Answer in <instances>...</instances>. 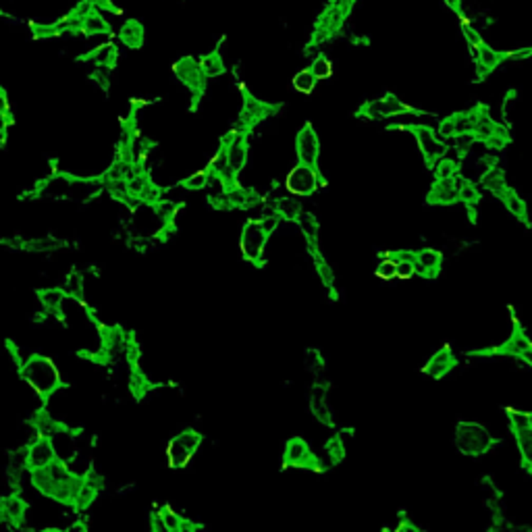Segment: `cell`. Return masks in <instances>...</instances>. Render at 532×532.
Listing matches in <instances>:
<instances>
[{
	"label": "cell",
	"mask_w": 532,
	"mask_h": 532,
	"mask_svg": "<svg viewBox=\"0 0 532 532\" xmlns=\"http://www.w3.org/2000/svg\"><path fill=\"white\" fill-rule=\"evenodd\" d=\"M432 169H435V177L437 179H452V177H455L459 173V162L445 154V156H441V159L432 164Z\"/></svg>",
	"instance_id": "obj_32"
},
{
	"label": "cell",
	"mask_w": 532,
	"mask_h": 532,
	"mask_svg": "<svg viewBox=\"0 0 532 532\" xmlns=\"http://www.w3.org/2000/svg\"><path fill=\"white\" fill-rule=\"evenodd\" d=\"M310 71L314 73L316 80H329V78L333 75V63H331L324 54H316V56L312 58Z\"/></svg>",
	"instance_id": "obj_39"
},
{
	"label": "cell",
	"mask_w": 532,
	"mask_h": 532,
	"mask_svg": "<svg viewBox=\"0 0 532 532\" xmlns=\"http://www.w3.org/2000/svg\"><path fill=\"white\" fill-rule=\"evenodd\" d=\"M154 211H156V214L160 216V220H162L166 227H171V225L175 223L177 214H179V202L169 200V198H160L159 202L154 204Z\"/></svg>",
	"instance_id": "obj_31"
},
{
	"label": "cell",
	"mask_w": 532,
	"mask_h": 532,
	"mask_svg": "<svg viewBox=\"0 0 532 532\" xmlns=\"http://www.w3.org/2000/svg\"><path fill=\"white\" fill-rule=\"evenodd\" d=\"M92 2H94L96 9H105V11H112V9H115L110 0H92Z\"/></svg>",
	"instance_id": "obj_53"
},
{
	"label": "cell",
	"mask_w": 532,
	"mask_h": 532,
	"mask_svg": "<svg viewBox=\"0 0 532 532\" xmlns=\"http://www.w3.org/2000/svg\"><path fill=\"white\" fill-rule=\"evenodd\" d=\"M260 225H262V229H265L268 235H272L277 229H279V225H281V216L279 213H272V214H262L260 218Z\"/></svg>",
	"instance_id": "obj_46"
},
{
	"label": "cell",
	"mask_w": 532,
	"mask_h": 532,
	"mask_svg": "<svg viewBox=\"0 0 532 532\" xmlns=\"http://www.w3.org/2000/svg\"><path fill=\"white\" fill-rule=\"evenodd\" d=\"M516 443H518L520 457H522L526 470L532 474V426L522 432H516Z\"/></svg>",
	"instance_id": "obj_30"
},
{
	"label": "cell",
	"mask_w": 532,
	"mask_h": 532,
	"mask_svg": "<svg viewBox=\"0 0 532 532\" xmlns=\"http://www.w3.org/2000/svg\"><path fill=\"white\" fill-rule=\"evenodd\" d=\"M399 531H401V532H420V528H418L416 524H412V522H403V524L399 526Z\"/></svg>",
	"instance_id": "obj_54"
},
{
	"label": "cell",
	"mask_w": 532,
	"mask_h": 532,
	"mask_svg": "<svg viewBox=\"0 0 532 532\" xmlns=\"http://www.w3.org/2000/svg\"><path fill=\"white\" fill-rule=\"evenodd\" d=\"M26 459L29 470L48 468L53 462H56L53 441L48 437H33L26 445Z\"/></svg>",
	"instance_id": "obj_11"
},
{
	"label": "cell",
	"mask_w": 532,
	"mask_h": 532,
	"mask_svg": "<svg viewBox=\"0 0 532 532\" xmlns=\"http://www.w3.org/2000/svg\"><path fill=\"white\" fill-rule=\"evenodd\" d=\"M493 437L482 425L464 422L455 430V445L464 455H482L493 447Z\"/></svg>",
	"instance_id": "obj_4"
},
{
	"label": "cell",
	"mask_w": 532,
	"mask_h": 532,
	"mask_svg": "<svg viewBox=\"0 0 532 532\" xmlns=\"http://www.w3.org/2000/svg\"><path fill=\"white\" fill-rule=\"evenodd\" d=\"M19 378L42 399H48L54 391L63 387V376H60L58 364L50 356H42V353H31L21 360Z\"/></svg>",
	"instance_id": "obj_1"
},
{
	"label": "cell",
	"mask_w": 532,
	"mask_h": 532,
	"mask_svg": "<svg viewBox=\"0 0 532 532\" xmlns=\"http://www.w3.org/2000/svg\"><path fill=\"white\" fill-rule=\"evenodd\" d=\"M0 94H2V87H0Z\"/></svg>",
	"instance_id": "obj_60"
},
{
	"label": "cell",
	"mask_w": 532,
	"mask_h": 532,
	"mask_svg": "<svg viewBox=\"0 0 532 532\" xmlns=\"http://www.w3.org/2000/svg\"><path fill=\"white\" fill-rule=\"evenodd\" d=\"M477 142H479V137L474 133H457L452 139L453 150L457 152V156H466Z\"/></svg>",
	"instance_id": "obj_40"
},
{
	"label": "cell",
	"mask_w": 532,
	"mask_h": 532,
	"mask_svg": "<svg viewBox=\"0 0 532 532\" xmlns=\"http://www.w3.org/2000/svg\"><path fill=\"white\" fill-rule=\"evenodd\" d=\"M501 202H504V206L507 208V213L511 214V216H516L518 220H526V216H528V208H526V202L509 187L506 193L499 198Z\"/></svg>",
	"instance_id": "obj_28"
},
{
	"label": "cell",
	"mask_w": 532,
	"mask_h": 532,
	"mask_svg": "<svg viewBox=\"0 0 532 532\" xmlns=\"http://www.w3.org/2000/svg\"><path fill=\"white\" fill-rule=\"evenodd\" d=\"M67 297V292L60 289V287H46L42 292L38 293V302H40V308L50 316V319H58V312H60V306Z\"/></svg>",
	"instance_id": "obj_18"
},
{
	"label": "cell",
	"mask_w": 532,
	"mask_h": 532,
	"mask_svg": "<svg viewBox=\"0 0 532 532\" xmlns=\"http://www.w3.org/2000/svg\"><path fill=\"white\" fill-rule=\"evenodd\" d=\"M322 177L319 169L297 162L285 177V189L295 198H308L319 191Z\"/></svg>",
	"instance_id": "obj_5"
},
{
	"label": "cell",
	"mask_w": 532,
	"mask_h": 532,
	"mask_svg": "<svg viewBox=\"0 0 532 532\" xmlns=\"http://www.w3.org/2000/svg\"><path fill=\"white\" fill-rule=\"evenodd\" d=\"M0 112H9V100H6L4 92L0 94ZM9 115H11V112H9Z\"/></svg>",
	"instance_id": "obj_57"
},
{
	"label": "cell",
	"mask_w": 532,
	"mask_h": 532,
	"mask_svg": "<svg viewBox=\"0 0 532 532\" xmlns=\"http://www.w3.org/2000/svg\"><path fill=\"white\" fill-rule=\"evenodd\" d=\"M453 366H455V356H453L452 347H441L428 358V362L425 364V374L432 378H441L453 371Z\"/></svg>",
	"instance_id": "obj_15"
},
{
	"label": "cell",
	"mask_w": 532,
	"mask_h": 532,
	"mask_svg": "<svg viewBox=\"0 0 532 532\" xmlns=\"http://www.w3.org/2000/svg\"><path fill=\"white\" fill-rule=\"evenodd\" d=\"M275 206H277V213L281 218L285 220H297L299 214L304 213L302 208V202L295 200V196H283V198H277L275 200Z\"/></svg>",
	"instance_id": "obj_27"
},
{
	"label": "cell",
	"mask_w": 532,
	"mask_h": 532,
	"mask_svg": "<svg viewBox=\"0 0 532 532\" xmlns=\"http://www.w3.org/2000/svg\"><path fill=\"white\" fill-rule=\"evenodd\" d=\"M532 347V341L526 337V333L522 329H514V333L507 337V341L504 346L499 347L501 353H507V356H516L520 358L524 351H528Z\"/></svg>",
	"instance_id": "obj_25"
},
{
	"label": "cell",
	"mask_w": 532,
	"mask_h": 532,
	"mask_svg": "<svg viewBox=\"0 0 532 532\" xmlns=\"http://www.w3.org/2000/svg\"><path fill=\"white\" fill-rule=\"evenodd\" d=\"M31 31L36 38H53V36H60L58 26L56 23H33Z\"/></svg>",
	"instance_id": "obj_45"
},
{
	"label": "cell",
	"mask_w": 532,
	"mask_h": 532,
	"mask_svg": "<svg viewBox=\"0 0 532 532\" xmlns=\"http://www.w3.org/2000/svg\"><path fill=\"white\" fill-rule=\"evenodd\" d=\"M0 524H4V518H2V507H0Z\"/></svg>",
	"instance_id": "obj_59"
},
{
	"label": "cell",
	"mask_w": 532,
	"mask_h": 532,
	"mask_svg": "<svg viewBox=\"0 0 532 532\" xmlns=\"http://www.w3.org/2000/svg\"><path fill=\"white\" fill-rule=\"evenodd\" d=\"M160 518H162V522H164V526H166V532H179L181 531V526H183V518L175 511V509H171V507H162L159 511Z\"/></svg>",
	"instance_id": "obj_41"
},
{
	"label": "cell",
	"mask_w": 532,
	"mask_h": 532,
	"mask_svg": "<svg viewBox=\"0 0 532 532\" xmlns=\"http://www.w3.org/2000/svg\"><path fill=\"white\" fill-rule=\"evenodd\" d=\"M441 262H443V256L439 250H432V248H425L420 252H416V272L418 275H425V277H435L441 268Z\"/></svg>",
	"instance_id": "obj_19"
},
{
	"label": "cell",
	"mask_w": 532,
	"mask_h": 532,
	"mask_svg": "<svg viewBox=\"0 0 532 532\" xmlns=\"http://www.w3.org/2000/svg\"><path fill=\"white\" fill-rule=\"evenodd\" d=\"M150 532H166V526H164L160 514H154V516L150 518Z\"/></svg>",
	"instance_id": "obj_51"
},
{
	"label": "cell",
	"mask_w": 532,
	"mask_h": 532,
	"mask_svg": "<svg viewBox=\"0 0 532 532\" xmlns=\"http://www.w3.org/2000/svg\"><path fill=\"white\" fill-rule=\"evenodd\" d=\"M437 135L445 142V139H453L457 132H455V123H453V117H447V119H443L441 123H439V127H437Z\"/></svg>",
	"instance_id": "obj_47"
},
{
	"label": "cell",
	"mask_w": 532,
	"mask_h": 532,
	"mask_svg": "<svg viewBox=\"0 0 532 532\" xmlns=\"http://www.w3.org/2000/svg\"><path fill=\"white\" fill-rule=\"evenodd\" d=\"M202 445V435L193 428H186L179 430L177 435L171 437L169 445H166V464L173 470H181L187 464L193 459V455L198 453Z\"/></svg>",
	"instance_id": "obj_2"
},
{
	"label": "cell",
	"mask_w": 532,
	"mask_h": 532,
	"mask_svg": "<svg viewBox=\"0 0 532 532\" xmlns=\"http://www.w3.org/2000/svg\"><path fill=\"white\" fill-rule=\"evenodd\" d=\"M0 507H2V518H4V524H11L13 528L15 526H21L27 520V509H29V504L23 495L19 493H11L9 497H4L0 501Z\"/></svg>",
	"instance_id": "obj_13"
},
{
	"label": "cell",
	"mask_w": 532,
	"mask_h": 532,
	"mask_svg": "<svg viewBox=\"0 0 532 532\" xmlns=\"http://www.w3.org/2000/svg\"><path fill=\"white\" fill-rule=\"evenodd\" d=\"M324 453H326V457H329L331 464H339V462L346 457V443L339 439V435H337V437H331V439L326 441Z\"/></svg>",
	"instance_id": "obj_38"
},
{
	"label": "cell",
	"mask_w": 532,
	"mask_h": 532,
	"mask_svg": "<svg viewBox=\"0 0 532 532\" xmlns=\"http://www.w3.org/2000/svg\"><path fill=\"white\" fill-rule=\"evenodd\" d=\"M480 183H482V187H484L486 191H491V193L497 196V198H501L507 189H509L506 181V173H504L499 166L486 169V171L480 175Z\"/></svg>",
	"instance_id": "obj_20"
},
{
	"label": "cell",
	"mask_w": 532,
	"mask_h": 532,
	"mask_svg": "<svg viewBox=\"0 0 532 532\" xmlns=\"http://www.w3.org/2000/svg\"><path fill=\"white\" fill-rule=\"evenodd\" d=\"M453 123H455V132L457 133H472L474 132V123H477V108L466 110V112H455L452 115Z\"/></svg>",
	"instance_id": "obj_37"
},
{
	"label": "cell",
	"mask_w": 532,
	"mask_h": 532,
	"mask_svg": "<svg viewBox=\"0 0 532 532\" xmlns=\"http://www.w3.org/2000/svg\"><path fill=\"white\" fill-rule=\"evenodd\" d=\"M376 275H378L381 279H385V281H391V279L398 277V265H395L391 258H385L381 265L376 266Z\"/></svg>",
	"instance_id": "obj_44"
},
{
	"label": "cell",
	"mask_w": 532,
	"mask_h": 532,
	"mask_svg": "<svg viewBox=\"0 0 532 532\" xmlns=\"http://www.w3.org/2000/svg\"><path fill=\"white\" fill-rule=\"evenodd\" d=\"M295 154H297V160L302 164H308V166H314L319 169V160H320V137L316 129L306 123L297 135H295Z\"/></svg>",
	"instance_id": "obj_8"
},
{
	"label": "cell",
	"mask_w": 532,
	"mask_h": 532,
	"mask_svg": "<svg viewBox=\"0 0 532 532\" xmlns=\"http://www.w3.org/2000/svg\"><path fill=\"white\" fill-rule=\"evenodd\" d=\"M445 4L452 9V11H457V13H462V0H445Z\"/></svg>",
	"instance_id": "obj_56"
},
{
	"label": "cell",
	"mask_w": 532,
	"mask_h": 532,
	"mask_svg": "<svg viewBox=\"0 0 532 532\" xmlns=\"http://www.w3.org/2000/svg\"><path fill=\"white\" fill-rule=\"evenodd\" d=\"M208 179H211L208 169H202V171H196V173L187 175L186 179L181 181V187L187 189V191H202V189L208 187Z\"/></svg>",
	"instance_id": "obj_33"
},
{
	"label": "cell",
	"mask_w": 532,
	"mask_h": 532,
	"mask_svg": "<svg viewBox=\"0 0 532 532\" xmlns=\"http://www.w3.org/2000/svg\"><path fill=\"white\" fill-rule=\"evenodd\" d=\"M347 13L341 9V6H337V4H331L322 15L319 17V23L316 27L319 29H324V31H329L331 36L333 33H337L341 26H344V21H346Z\"/></svg>",
	"instance_id": "obj_24"
},
{
	"label": "cell",
	"mask_w": 532,
	"mask_h": 532,
	"mask_svg": "<svg viewBox=\"0 0 532 532\" xmlns=\"http://www.w3.org/2000/svg\"><path fill=\"white\" fill-rule=\"evenodd\" d=\"M9 123H11V115H9V112H0V135L6 133Z\"/></svg>",
	"instance_id": "obj_52"
},
{
	"label": "cell",
	"mask_w": 532,
	"mask_h": 532,
	"mask_svg": "<svg viewBox=\"0 0 532 532\" xmlns=\"http://www.w3.org/2000/svg\"><path fill=\"white\" fill-rule=\"evenodd\" d=\"M418 112H420L418 108L405 105L403 100H399L395 94H385L383 98L371 100V102H366L364 107L360 108V117H366V119H373V121L403 117V115H418Z\"/></svg>",
	"instance_id": "obj_6"
},
{
	"label": "cell",
	"mask_w": 532,
	"mask_h": 532,
	"mask_svg": "<svg viewBox=\"0 0 532 532\" xmlns=\"http://www.w3.org/2000/svg\"><path fill=\"white\" fill-rule=\"evenodd\" d=\"M428 202L437 204V206H449L457 202V186H455V177L452 179H437L430 191H428Z\"/></svg>",
	"instance_id": "obj_16"
},
{
	"label": "cell",
	"mask_w": 532,
	"mask_h": 532,
	"mask_svg": "<svg viewBox=\"0 0 532 532\" xmlns=\"http://www.w3.org/2000/svg\"><path fill=\"white\" fill-rule=\"evenodd\" d=\"M38 532H67L65 528H58V526H44V528H40Z\"/></svg>",
	"instance_id": "obj_58"
},
{
	"label": "cell",
	"mask_w": 532,
	"mask_h": 532,
	"mask_svg": "<svg viewBox=\"0 0 532 532\" xmlns=\"http://www.w3.org/2000/svg\"><path fill=\"white\" fill-rule=\"evenodd\" d=\"M144 27L139 21H135V19H129V21H125L121 29H119V40L129 48V50H137V48H142V44H144Z\"/></svg>",
	"instance_id": "obj_22"
},
{
	"label": "cell",
	"mask_w": 532,
	"mask_h": 532,
	"mask_svg": "<svg viewBox=\"0 0 532 532\" xmlns=\"http://www.w3.org/2000/svg\"><path fill=\"white\" fill-rule=\"evenodd\" d=\"M81 33L87 36V38L110 36V26H108L107 17L98 9H94L87 17H83V21H81Z\"/></svg>",
	"instance_id": "obj_21"
},
{
	"label": "cell",
	"mask_w": 532,
	"mask_h": 532,
	"mask_svg": "<svg viewBox=\"0 0 532 532\" xmlns=\"http://www.w3.org/2000/svg\"><path fill=\"white\" fill-rule=\"evenodd\" d=\"M225 152H227V160H229V166L235 175H240L241 171L248 166V159H250V146H248V137L245 133L235 132L233 139L229 144L223 146Z\"/></svg>",
	"instance_id": "obj_12"
},
{
	"label": "cell",
	"mask_w": 532,
	"mask_h": 532,
	"mask_svg": "<svg viewBox=\"0 0 532 532\" xmlns=\"http://www.w3.org/2000/svg\"><path fill=\"white\" fill-rule=\"evenodd\" d=\"M457 200L464 202L468 208H470V206H477L480 200V189L474 186L470 179H464V183L457 189Z\"/></svg>",
	"instance_id": "obj_36"
},
{
	"label": "cell",
	"mask_w": 532,
	"mask_h": 532,
	"mask_svg": "<svg viewBox=\"0 0 532 532\" xmlns=\"http://www.w3.org/2000/svg\"><path fill=\"white\" fill-rule=\"evenodd\" d=\"M173 73H175V78L181 81L193 96H198V94L204 92V87H206V75H204V71H202V67H200V63L196 58L186 56V58L177 60L175 67H173Z\"/></svg>",
	"instance_id": "obj_9"
},
{
	"label": "cell",
	"mask_w": 532,
	"mask_h": 532,
	"mask_svg": "<svg viewBox=\"0 0 532 532\" xmlns=\"http://www.w3.org/2000/svg\"><path fill=\"white\" fill-rule=\"evenodd\" d=\"M96 6H94V2L92 0H80L75 6H73V11H71V15H75L78 19H81L83 21V17H87L92 11H94Z\"/></svg>",
	"instance_id": "obj_48"
},
{
	"label": "cell",
	"mask_w": 532,
	"mask_h": 532,
	"mask_svg": "<svg viewBox=\"0 0 532 532\" xmlns=\"http://www.w3.org/2000/svg\"><path fill=\"white\" fill-rule=\"evenodd\" d=\"M507 422H509L514 435H516V432H522V430L531 428L532 416L528 412H522V410H514V408H511V410H507Z\"/></svg>",
	"instance_id": "obj_35"
},
{
	"label": "cell",
	"mask_w": 532,
	"mask_h": 532,
	"mask_svg": "<svg viewBox=\"0 0 532 532\" xmlns=\"http://www.w3.org/2000/svg\"><path fill=\"white\" fill-rule=\"evenodd\" d=\"M83 58L90 60L96 69H100V67L102 69H110L117 63V46L110 44V42H105V44L96 46L90 54H85Z\"/></svg>",
	"instance_id": "obj_23"
},
{
	"label": "cell",
	"mask_w": 532,
	"mask_h": 532,
	"mask_svg": "<svg viewBox=\"0 0 532 532\" xmlns=\"http://www.w3.org/2000/svg\"><path fill=\"white\" fill-rule=\"evenodd\" d=\"M410 132L414 133L416 142H418V148H420V154L428 166H432L437 160L441 156L447 154V144L437 135V132H432L430 127L426 125H412Z\"/></svg>",
	"instance_id": "obj_7"
},
{
	"label": "cell",
	"mask_w": 532,
	"mask_h": 532,
	"mask_svg": "<svg viewBox=\"0 0 532 532\" xmlns=\"http://www.w3.org/2000/svg\"><path fill=\"white\" fill-rule=\"evenodd\" d=\"M67 532H87V528L81 522H73V524L67 526Z\"/></svg>",
	"instance_id": "obj_55"
},
{
	"label": "cell",
	"mask_w": 532,
	"mask_h": 532,
	"mask_svg": "<svg viewBox=\"0 0 532 532\" xmlns=\"http://www.w3.org/2000/svg\"><path fill=\"white\" fill-rule=\"evenodd\" d=\"M310 410L314 414V418L320 425L331 426L333 425V416H331V408H329V391L326 385L316 383L310 391Z\"/></svg>",
	"instance_id": "obj_14"
},
{
	"label": "cell",
	"mask_w": 532,
	"mask_h": 532,
	"mask_svg": "<svg viewBox=\"0 0 532 532\" xmlns=\"http://www.w3.org/2000/svg\"><path fill=\"white\" fill-rule=\"evenodd\" d=\"M297 227L306 243H319V220L310 213H302L297 218Z\"/></svg>",
	"instance_id": "obj_29"
},
{
	"label": "cell",
	"mask_w": 532,
	"mask_h": 532,
	"mask_svg": "<svg viewBox=\"0 0 532 532\" xmlns=\"http://www.w3.org/2000/svg\"><path fill=\"white\" fill-rule=\"evenodd\" d=\"M532 56V46L526 48H518V50H509L506 53V60H526Z\"/></svg>",
	"instance_id": "obj_50"
},
{
	"label": "cell",
	"mask_w": 532,
	"mask_h": 532,
	"mask_svg": "<svg viewBox=\"0 0 532 532\" xmlns=\"http://www.w3.org/2000/svg\"><path fill=\"white\" fill-rule=\"evenodd\" d=\"M316 78L310 69H302L299 73L293 75V87L302 94H312L314 87H316Z\"/></svg>",
	"instance_id": "obj_34"
},
{
	"label": "cell",
	"mask_w": 532,
	"mask_h": 532,
	"mask_svg": "<svg viewBox=\"0 0 532 532\" xmlns=\"http://www.w3.org/2000/svg\"><path fill=\"white\" fill-rule=\"evenodd\" d=\"M416 272V262H398V277L399 279H412Z\"/></svg>",
	"instance_id": "obj_49"
},
{
	"label": "cell",
	"mask_w": 532,
	"mask_h": 532,
	"mask_svg": "<svg viewBox=\"0 0 532 532\" xmlns=\"http://www.w3.org/2000/svg\"><path fill=\"white\" fill-rule=\"evenodd\" d=\"M474 58H477V67H479V75H486L491 71H495L499 65L506 63V53L504 50H495L489 44H480L479 48H474Z\"/></svg>",
	"instance_id": "obj_17"
},
{
	"label": "cell",
	"mask_w": 532,
	"mask_h": 532,
	"mask_svg": "<svg viewBox=\"0 0 532 532\" xmlns=\"http://www.w3.org/2000/svg\"><path fill=\"white\" fill-rule=\"evenodd\" d=\"M462 33H464V40H466V44L474 50V48H479L480 44H484V40H482V33H480L477 27L472 26V23H468V21H462Z\"/></svg>",
	"instance_id": "obj_42"
},
{
	"label": "cell",
	"mask_w": 532,
	"mask_h": 532,
	"mask_svg": "<svg viewBox=\"0 0 532 532\" xmlns=\"http://www.w3.org/2000/svg\"><path fill=\"white\" fill-rule=\"evenodd\" d=\"M200 67H202L206 80H211V78H220V75L227 71L225 58H223L220 50H213V53L204 54V56L200 58Z\"/></svg>",
	"instance_id": "obj_26"
},
{
	"label": "cell",
	"mask_w": 532,
	"mask_h": 532,
	"mask_svg": "<svg viewBox=\"0 0 532 532\" xmlns=\"http://www.w3.org/2000/svg\"><path fill=\"white\" fill-rule=\"evenodd\" d=\"M314 262H316V275L320 277V281H322L326 287H333V283H335V275H333V268L329 266V262L322 258V254L314 258Z\"/></svg>",
	"instance_id": "obj_43"
},
{
	"label": "cell",
	"mask_w": 532,
	"mask_h": 532,
	"mask_svg": "<svg viewBox=\"0 0 532 532\" xmlns=\"http://www.w3.org/2000/svg\"><path fill=\"white\" fill-rule=\"evenodd\" d=\"M283 464L287 468H312V470H320L319 457L312 453L310 445L299 439V437H293L287 441L285 445V452H283Z\"/></svg>",
	"instance_id": "obj_10"
},
{
	"label": "cell",
	"mask_w": 532,
	"mask_h": 532,
	"mask_svg": "<svg viewBox=\"0 0 532 532\" xmlns=\"http://www.w3.org/2000/svg\"><path fill=\"white\" fill-rule=\"evenodd\" d=\"M268 233L262 229L260 220L258 218H252L248 220L243 227H241L240 233V250L241 256L250 262V265L260 266L265 262V254H266V245H268Z\"/></svg>",
	"instance_id": "obj_3"
}]
</instances>
